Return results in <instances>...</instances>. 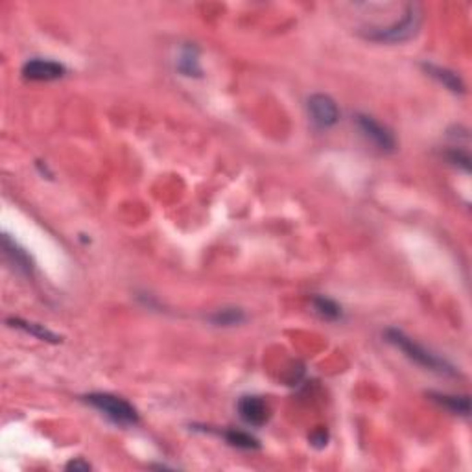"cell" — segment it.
I'll list each match as a JSON object with an SVG mask.
<instances>
[{
    "label": "cell",
    "mask_w": 472,
    "mask_h": 472,
    "mask_svg": "<svg viewBox=\"0 0 472 472\" xmlns=\"http://www.w3.org/2000/svg\"><path fill=\"white\" fill-rule=\"evenodd\" d=\"M2 249H4V257L8 258V262L17 268L24 275H30L33 272V262L30 255H28L22 247H19L17 242H13L8 235L2 236Z\"/></svg>",
    "instance_id": "obj_8"
},
{
    "label": "cell",
    "mask_w": 472,
    "mask_h": 472,
    "mask_svg": "<svg viewBox=\"0 0 472 472\" xmlns=\"http://www.w3.org/2000/svg\"><path fill=\"white\" fill-rule=\"evenodd\" d=\"M65 469H67V471H84L85 472V471H91V465L87 462H84L81 457H78V459H72L70 463H67Z\"/></svg>",
    "instance_id": "obj_17"
},
{
    "label": "cell",
    "mask_w": 472,
    "mask_h": 472,
    "mask_svg": "<svg viewBox=\"0 0 472 472\" xmlns=\"http://www.w3.org/2000/svg\"><path fill=\"white\" fill-rule=\"evenodd\" d=\"M238 414L247 425L262 426L269 419V408L260 397H244L238 402Z\"/></svg>",
    "instance_id": "obj_7"
},
{
    "label": "cell",
    "mask_w": 472,
    "mask_h": 472,
    "mask_svg": "<svg viewBox=\"0 0 472 472\" xmlns=\"http://www.w3.org/2000/svg\"><path fill=\"white\" fill-rule=\"evenodd\" d=\"M178 68L184 76H200L201 68L198 63V50L194 47H187L179 56Z\"/></svg>",
    "instance_id": "obj_13"
},
{
    "label": "cell",
    "mask_w": 472,
    "mask_h": 472,
    "mask_svg": "<svg viewBox=\"0 0 472 472\" xmlns=\"http://www.w3.org/2000/svg\"><path fill=\"white\" fill-rule=\"evenodd\" d=\"M8 323H10V327H13V329L28 332V334H32V336L39 338V340L42 341H48V343H59V341H61V336L54 334L52 331H48L47 327L37 325V323H30V321L19 320V317H11V320H8Z\"/></svg>",
    "instance_id": "obj_10"
},
{
    "label": "cell",
    "mask_w": 472,
    "mask_h": 472,
    "mask_svg": "<svg viewBox=\"0 0 472 472\" xmlns=\"http://www.w3.org/2000/svg\"><path fill=\"white\" fill-rule=\"evenodd\" d=\"M216 327H235L246 321V314L240 308H221L209 317Z\"/></svg>",
    "instance_id": "obj_12"
},
{
    "label": "cell",
    "mask_w": 472,
    "mask_h": 472,
    "mask_svg": "<svg viewBox=\"0 0 472 472\" xmlns=\"http://www.w3.org/2000/svg\"><path fill=\"white\" fill-rule=\"evenodd\" d=\"M386 338H388L389 343H393L397 349L404 352L409 360H414L415 363H419L420 368L430 369V371L443 372V375H454V369H452L450 363H446L443 358L436 356L434 352L426 351L425 347H420L419 343H415L414 340H409L406 334H402L400 331H395V329H389L386 332Z\"/></svg>",
    "instance_id": "obj_2"
},
{
    "label": "cell",
    "mask_w": 472,
    "mask_h": 472,
    "mask_svg": "<svg viewBox=\"0 0 472 472\" xmlns=\"http://www.w3.org/2000/svg\"><path fill=\"white\" fill-rule=\"evenodd\" d=\"M226 439L229 441L233 446H238V448H246V450L258 448V441L253 436H249V434H246V432L229 430L226 432Z\"/></svg>",
    "instance_id": "obj_15"
},
{
    "label": "cell",
    "mask_w": 472,
    "mask_h": 472,
    "mask_svg": "<svg viewBox=\"0 0 472 472\" xmlns=\"http://www.w3.org/2000/svg\"><path fill=\"white\" fill-rule=\"evenodd\" d=\"M420 22H423L420 6L409 2V4H404V10L397 21H393L388 26L369 28L363 32V36H365V39L377 42H402L411 39L415 33L419 32Z\"/></svg>",
    "instance_id": "obj_1"
},
{
    "label": "cell",
    "mask_w": 472,
    "mask_h": 472,
    "mask_svg": "<svg viewBox=\"0 0 472 472\" xmlns=\"http://www.w3.org/2000/svg\"><path fill=\"white\" fill-rule=\"evenodd\" d=\"M22 74H24V78L33 79V81H52V79H59L63 76L65 67L56 61H48V59H30L22 67Z\"/></svg>",
    "instance_id": "obj_6"
},
{
    "label": "cell",
    "mask_w": 472,
    "mask_h": 472,
    "mask_svg": "<svg viewBox=\"0 0 472 472\" xmlns=\"http://www.w3.org/2000/svg\"><path fill=\"white\" fill-rule=\"evenodd\" d=\"M310 118L320 127H332L340 120V109L336 102L327 95H314L308 98Z\"/></svg>",
    "instance_id": "obj_4"
},
{
    "label": "cell",
    "mask_w": 472,
    "mask_h": 472,
    "mask_svg": "<svg viewBox=\"0 0 472 472\" xmlns=\"http://www.w3.org/2000/svg\"><path fill=\"white\" fill-rule=\"evenodd\" d=\"M432 400H436L437 404L445 406L452 411V414L469 415L471 414V400L469 397H456V395H446V393H430Z\"/></svg>",
    "instance_id": "obj_11"
},
{
    "label": "cell",
    "mask_w": 472,
    "mask_h": 472,
    "mask_svg": "<svg viewBox=\"0 0 472 472\" xmlns=\"http://www.w3.org/2000/svg\"><path fill=\"white\" fill-rule=\"evenodd\" d=\"M425 70L430 74L432 78H436L439 84H443L446 89H450L452 93H463L465 91V85H463L462 78L457 76L456 72H452L445 67H437V65L426 63Z\"/></svg>",
    "instance_id": "obj_9"
},
{
    "label": "cell",
    "mask_w": 472,
    "mask_h": 472,
    "mask_svg": "<svg viewBox=\"0 0 472 472\" xmlns=\"http://www.w3.org/2000/svg\"><path fill=\"white\" fill-rule=\"evenodd\" d=\"M85 402L102 411L115 425L132 426L139 423V411L120 397L109 393H91L85 397Z\"/></svg>",
    "instance_id": "obj_3"
},
{
    "label": "cell",
    "mask_w": 472,
    "mask_h": 472,
    "mask_svg": "<svg viewBox=\"0 0 472 472\" xmlns=\"http://www.w3.org/2000/svg\"><path fill=\"white\" fill-rule=\"evenodd\" d=\"M448 161H450L452 164H456V166H462L465 172L471 170V157H469L467 152H463V150H459V148L448 152Z\"/></svg>",
    "instance_id": "obj_16"
},
{
    "label": "cell",
    "mask_w": 472,
    "mask_h": 472,
    "mask_svg": "<svg viewBox=\"0 0 472 472\" xmlns=\"http://www.w3.org/2000/svg\"><path fill=\"white\" fill-rule=\"evenodd\" d=\"M356 124L360 127V132L368 136L369 141L378 148V150H384V152H391L395 148V136L391 135L388 127H384L378 120H375L372 116L369 115H358Z\"/></svg>",
    "instance_id": "obj_5"
},
{
    "label": "cell",
    "mask_w": 472,
    "mask_h": 472,
    "mask_svg": "<svg viewBox=\"0 0 472 472\" xmlns=\"http://www.w3.org/2000/svg\"><path fill=\"white\" fill-rule=\"evenodd\" d=\"M312 304H314L315 312L325 320H340L341 317V306L329 297H314Z\"/></svg>",
    "instance_id": "obj_14"
}]
</instances>
